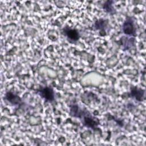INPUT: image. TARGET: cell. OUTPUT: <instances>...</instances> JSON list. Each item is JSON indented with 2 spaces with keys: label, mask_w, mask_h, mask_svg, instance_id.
<instances>
[{
  "label": "cell",
  "mask_w": 146,
  "mask_h": 146,
  "mask_svg": "<svg viewBox=\"0 0 146 146\" xmlns=\"http://www.w3.org/2000/svg\"><path fill=\"white\" fill-rule=\"evenodd\" d=\"M122 29L125 35L131 36H136V27L134 19L132 17H127L123 24Z\"/></svg>",
  "instance_id": "2"
},
{
  "label": "cell",
  "mask_w": 146,
  "mask_h": 146,
  "mask_svg": "<svg viewBox=\"0 0 146 146\" xmlns=\"http://www.w3.org/2000/svg\"><path fill=\"white\" fill-rule=\"evenodd\" d=\"M123 49L124 50H128L133 46H134L135 43V38H123Z\"/></svg>",
  "instance_id": "7"
},
{
  "label": "cell",
  "mask_w": 146,
  "mask_h": 146,
  "mask_svg": "<svg viewBox=\"0 0 146 146\" xmlns=\"http://www.w3.org/2000/svg\"><path fill=\"white\" fill-rule=\"evenodd\" d=\"M107 25V21L103 19H99L95 23V28L96 30H104V27Z\"/></svg>",
  "instance_id": "9"
},
{
  "label": "cell",
  "mask_w": 146,
  "mask_h": 146,
  "mask_svg": "<svg viewBox=\"0 0 146 146\" xmlns=\"http://www.w3.org/2000/svg\"><path fill=\"white\" fill-rule=\"evenodd\" d=\"M37 94L45 100L52 102L54 100V91L51 87H43L37 91Z\"/></svg>",
  "instance_id": "3"
},
{
  "label": "cell",
  "mask_w": 146,
  "mask_h": 146,
  "mask_svg": "<svg viewBox=\"0 0 146 146\" xmlns=\"http://www.w3.org/2000/svg\"><path fill=\"white\" fill-rule=\"evenodd\" d=\"M63 34L70 41H72V42L78 41L80 38L78 30L69 27H66L63 29Z\"/></svg>",
  "instance_id": "4"
},
{
  "label": "cell",
  "mask_w": 146,
  "mask_h": 146,
  "mask_svg": "<svg viewBox=\"0 0 146 146\" xmlns=\"http://www.w3.org/2000/svg\"><path fill=\"white\" fill-rule=\"evenodd\" d=\"M70 113L72 117L79 118L84 126L92 129H96L99 124V120L97 117L92 116L87 110H82L76 104L71 107Z\"/></svg>",
  "instance_id": "1"
},
{
  "label": "cell",
  "mask_w": 146,
  "mask_h": 146,
  "mask_svg": "<svg viewBox=\"0 0 146 146\" xmlns=\"http://www.w3.org/2000/svg\"><path fill=\"white\" fill-rule=\"evenodd\" d=\"M5 99L13 105H18L21 103V98L11 92H7Z\"/></svg>",
  "instance_id": "5"
},
{
  "label": "cell",
  "mask_w": 146,
  "mask_h": 146,
  "mask_svg": "<svg viewBox=\"0 0 146 146\" xmlns=\"http://www.w3.org/2000/svg\"><path fill=\"white\" fill-rule=\"evenodd\" d=\"M113 3V1H106L103 6V9L108 13H110V14H114L115 13V10L113 7L112 3Z\"/></svg>",
  "instance_id": "8"
},
{
  "label": "cell",
  "mask_w": 146,
  "mask_h": 146,
  "mask_svg": "<svg viewBox=\"0 0 146 146\" xmlns=\"http://www.w3.org/2000/svg\"><path fill=\"white\" fill-rule=\"evenodd\" d=\"M144 91L141 89H138L137 88H133L131 90V95L135 97L136 100L139 101H142L143 97L144 96Z\"/></svg>",
  "instance_id": "6"
}]
</instances>
